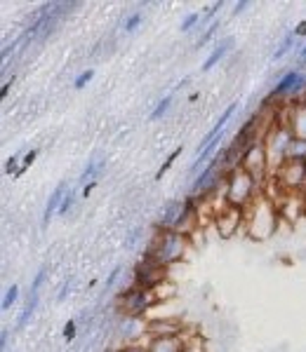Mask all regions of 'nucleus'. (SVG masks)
I'll use <instances>...</instances> for the list:
<instances>
[{"instance_id":"f257e3e1","label":"nucleus","mask_w":306,"mask_h":352,"mask_svg":"<svg viewBox=\"0 0 306 352\" xmlns=\"http://www.w3.org/2000/svg\"><path fill=\"white\" fill-rule=\"evenodd\" d=\"M243 212H245V223H243V228L247 230V235H250L252 240L264 242L276 232L278 214H280L278 204L271 200V197H266L264 192L254 197L250 207H245Z\"/></svg>"},{"instance_id":"f03ea898","label":"nucleus","mask_w":306,"mask_h":352,"mask_svg":"<svg viewBox=\"0 0 306 352\" xmlns=\"http://www.w3.org/2000/svg\"><path fill=\"white\" fill-rule=\"evenodd\" d=\"M259 190H262V186L257 184V179L252 174H247L243 167L231 169L224 179V202L231 204V207H250L254 197L262 195Z\"/></svg>"},{"instance_id":"7ed1b4c3","label":"nucleus","mask_w":306,"mask_h":352,"mask_svg":"<svg viewBox=\"0 0 306 352\" xmlns=\"http://www.w3.org/2000/svg\"><path fill=\"white\" fill-rule=\"evenodd\" d=\"M186 249H189V237L186 235H181L177 230H161L146 249V256L167 268L170 263H177V261L184 258Z\"/></svg>"},{"instance_id":"20e7f679","label":"nucleus","mask_w":306,"mask_h":352,"mask_svg":"<svg viewBox=\"0 0 306 352\" xmlns=\"http://www.w3.org/2000/svg\"><path fill=\"white\" fill-rule=\"evenodd\" d=\"M294 134L287 124V118L285 120H276L274 127L266 132L264 136V148H266V157H269V172L271 176L276 174V169L280 167L283 162L287 160V148H290Z\"/></svg>"},{"instance_id":"39448f33","label":"nucleus","mask_w":306,"mask_h":352,"mask_svg":"<svg viewBox=\"0 0 306 352\" xmlns=\"http://www.w3.org/2000/svg\"><path fill=\"white\" fill-rule=\"evenodd\" d=\"M271 184L280 195H290V192L306 190V162L299 160H285L271 176Z\"/></svg>"},{"instance_id":"423d86ee","label":"nucleus","mask_w":306,"mask_h":352,"mask_svg":"<svg viewBox=\"0 0 306 352\" xmlns=\"http://www.w3.org/2000/svg\"><path fill=\"white\" fill-rule=\"evenodd\" d=\"M241 167L245 169L247 174H252L257 179L259 186H264L266 181L271 179L269 172V157H266V148H264V141H254L250 148L245 151L241 160Z\"/></svg>"},{"instance_id":"0eeeda50","label":"nucleus","mask_w":306,"mask_h":352,"mask_svg":"<svg viewBox=\"0 0 306 352\" xmlns=\"http://www.w3.org/2000/svg\"><path fill=\"white\" fill-rule=\"evenodd\" d=\"M153 305H156V298H153L151 289L132 287V289H127L125 294H121V308L130 317L144 315V312L149 308H153Z\"/></svg>"},{"instance_id":"6e6552de","label":"nucleus","mask_w":306,"mask_h":352,"mask_svg":"<svg viewBox=\"0 0 306 352\" xmlns=\"http://www.w3.org/2000/svg\"><path fill=\"white\" fill-rule=\"evenodd\" d=\"M161 282H165V265L144 256V261L134 268V287L153 289L156 285H161Z\"/></svg>"},{"instance_id":"1a4fd4ad","label":"nucleus","mask_w":306,"mask_h":352,"mask_svg":"<svg viewBox=\"0 0 306 352\" xmlns=\"http://www.w3.org/2000/svg\"><path fill=\"white\" fill-rule=\"evenodd\" d=\"M214 223H217L219 235L231 237L243 223H245V212L238 209V207H231V204H226L224 209H219V212L214 214Z\"/></svg>"},{"instance_id":"9d476101","label":"nucleus","mask_w":306,"mask_h":352,"mask_svg":"<svg viewBox=\"0 0 306 352\" xmlns=\"http://www.w3.org/2000/svg\"><path fill=\"white\" fill-rule=\"evenodd\" d=\"M306 92V76L299 71H290L283 76V80L276 85V89L271 92L274 99H278V96H290V99H297L299 94Z\"/></svg>"},{"instance_id":"9b49d317","label":"nucleus","mask_w":306,"mask_h":352,"mask_svg":"<svg viewBox=\"0 0 306 352\" xmlns=\"http://www.w3.org/2000/svg\"><path fill=\"white\" fill-rule=\"evenodd\" d=\"M146 336L149 338H172L181 336V324L174 320H151L146 324Z\"/></svg>"},{"instance_id":"f8f14e48","label":"nucleus","mask_w":306,"mask_h":352,"mask_svg":"<svg viewBox=\"0 0 306 352\" xmlns=\"http://www.w3.org/2000/svg\"><path fill=\"white\" fill-rule=\"evenodd\" d=\"M238 111V104H229V109H226L222 116H219V120H217V124H214L212 129H210V134L205 136V139L201 141V146H198V153L201 151H205L207 146H212V144H217L219 139H222V132H224V127H226V122L231 120V116Z\"/></svg>"},{"instance_id":"ddd939ff","label":"nucleus","mask_w":306,"mask_h":352,"mask_svg":"<svg viewBox=\"0 0 306 352\" xmlns=\"http://www.w3.org/2000/svg\"><path fill=\"white\" fill-rule=\"evenodd\" d=\"M287 124H290L294 136L306 139V101H294L290 116H287Z\"/></svg>"},{"instance_id":"4468645a","label":"nucleus","mask_w":306,"mask_h":352,"mask_svg":"<svg viewBox=\"0 0 306 352\" xmlns=\"http://www.w3.org/2000/svg\"><path fill=\"white\" fill-rule=\"evenodd\" d=\"M64 192H69L66 190V184H59L52 190V195H50V200H48V207H45V214H43V228H48V223L52 221L54 212H59L61 202H64Z\"/></svg>"},{"instance_id":"2eb2a0df","label":"nucleus","mask_w":306,"mask_h":352,"mask_svg":"<svg viewBox=\"0 0 306 352\" xmlns=\"http://www.w3.org/2000/svg\"><path fill=\"white\" fill-rule=\"evenodd\" d=\"M146 348H149V352H181V350H184V338H181V336L151 338Z\"/></svg>"},{"instance_id":"dca6fc26","label":"nucleus","mask_w":306,"mask_h":352,"mask_svg":"<svg viewBox=\"0 0 306 352\" xmlns=\"http://www.w3.org/2000/svg\"><path fill=\"white\" fill-rule=\"evenodd\" d=\"M151 294H153V298H156V305L158 303H167L170 298L174 296V287H172V282H161V285H156L151 289Z\"/></svg>"},{"instance_id":"f3484780","label":"nucleus","mask_w":306,"mask_h":352,"mask_svg":"<svg viewBox=\"0 0 306 352\" xmlns=\"http://www.w3.org/2000/svg\"><path fill=\"white\" fill-rule=\"evenodd\" d=\"M287 160L306 162V139H299V136H294L290 148H287Z\"/></svg>"},{"instance_id":"a211bd4d","label":"nucleus","mask_w":306,"mask_h":352,"mask_svg":"<svg viewBox=\"0 0 306 352\" xmlns=\"http://www.w3.org/2000/svg\"><path fill=\"white\" fill-rule=\"evenodd\" d=\"M229 47H231V38H226V41H224V43H219L217 47H214V52L205 59V64H203V71H210V68L217 64V61H222V56H224L226 52H229Z\"/></svg>"},{"instance_id":"6ab92c4d","label":"nucleus","mask_w":306,"mask_h":352,"mask_svg":"<svg viewBox=\"0 0 306 352\" xmlns=\"http://www.w3.org/2000/svg\"><path fill=\"white\" fill-rule=\"evenodd\" d=\"M170 104H172V96H163V101L156 106V111L151 113V120H158V118H163V116H165L167 109H170Z\"/></svg>"},{"instance_id":"aec40b11","label":"nucleus","mask_w":306,"mask_h":352,"mask_svg":"<svg viewBox=\"0 0 306 352\" xmlns=\"http://www.w3.org/2000/svg\"><path fill=\"white\" fill-rule=\"evenodd\" d=\"M201 19H203V14H198V12H191V14H186V19L181 21V26H179V31H191L194 26L201 24Z\"/></svg>"},{"instance_id":"412c9836","label":"nucleus","mask_w":306,"mask_h":352,"mask_svg":"<svg viewBox=\"0 0 306 352\" xmlns=\"http://www.w3.org/2000/svg\"><path fill=\"white\" fill-rule=\"evenodd\" d=\"M17 296H19V287L12 285V287H10V292L5 294V298H3V310L12 308V305H14V300H17Z\"/></svg>"},{"instance_id":"4be33fe9","label":"nucleus","mask_w":306,"mask_h":352,"mask_svg":"<svg viewBox=\"0 0 306 352\" xmlns=\"http://www.w3.org/2000/svg\"><path fill=\"white\" fill-rule=\"evenodd\" d=\"M181 352H205V350H203V343L198 338H184V350Z\"/></svg>"},{"instance_id":"5701e85b","label":"nucleus","mask_w":306,"mask_h":352,"mask_svg":"<svg viewBox=\"0 0 306 352\" xmlns=\"http://www.w3.org/2000/svg\"><path fill=\"white\" fill-rule=\"evenodd\" d=\"M101 167H104V162H94V164H90V167L88 169H85V172H83V176H81V181H83V184H85V181H90V179H92V176L94 174H97V169H101ZM90 184H92V181H90Z\"/></svg>"},{"instance_id":"b1692460","label":"nucleus","mask_w":306,"mask_h":352,"mask_svg":"<svg viewBox=\"0 0 306 352\" xmlns=\"http://www.w3.org/2000/svg\"><path fill=\"white\" fill-rule=\"evenodd\" d=\"M36 155H38V151H28V153H26V155H24V160H21L19 174H17V176H21V174L26 172L28 167H31V164H33V160H36Z\"/></svg>"},{"instance_id":"393cba45","label":"nucleus","mask_w":306,"mask_h":352,"mask_svg":"<svg viewBox=\"0 0 306 352\" xmlns=\"http://www.w3.org/2000/svg\"><path fill=\"white\" fill-rule=\"evenodd\" d=\"M217 28H219V21H212L207 31L203 33V38H201V41H198V47H203V45H205V43H210V38H212L214 33H217Z\"/></svg>"},{"instance_id":"a878e982","label":"nucleus","mask_w":306,"mask_h":352,"mask_svg":"<svg viewBox=\"0 0 306 352\" xmlns=\"http://www.w3.org/2000/svg\"><path fill=\"white\" fill-rule=\"evenodd\" d=\"M92 76H94L92 68H90V71H85V73H81V76H78V80H76V89H83L85 85H88L90 80H92Z\"/></svg>"},{"instance_id":"bb28decb","label":"nucleus","mask_w":306,"mask_h":352,"mask_svg":"<svg viewBox=\"0 0 306 352\" xmlns=\"http://www.w3.org/2000/svg\"><path fill=\"white\" fill-rule=\"evenodd\" d=\"M139 24H141V14L134 12L132 16H127V21H125V26H123V28H125V31L130 33V31H134V28H137Z\"/></svg>"},{"instance_id":"cd10ccee","label":"nucleus","mask_w":306,"mask_h":352,"mask_svg":"<svg viewBox=\"0 0 306 352\" xmlns=\"http://www.w3.org/2000/svg\"><path fill=\"white\" fill-rule=\"evenodd\" d=\"M179 153H181L179 148H177V151H174V153H170V157H167V160H165V162H163L161 172H158V174H156V179H161V176H163V174H165V172H167V169H170V167H172L174 157H177V155H179Z\"/></svg>"},{"instance_id":"c85d7f7f","label":"nucleus","mask_w":306,"mask_h":352,"mask_svg":"<svg viewBox=\"0 0 306 352\" xmlns=\"http://www.w3.org/2000/svg\"><path fill=\"white\" fill-rule=\"evenodd\" d=\"M73 197H76V195H73V190L66 192L64 202H61V207H59V214H66V212H69V209L73 207Z\"/></svg>"},{"instance_id":"c756f323","label":"nucleus","mask_w":306,"mask_h":352,"mask_svg":"<svg viewBox=\"0 0 306 352\" xmlns=\"http://www.w3.org/2000/svg\"><path fill=\"white\" fill-rule=\"evenodd\" d=\"M290 45H292V36H287V38H285V43H283V45H280V47H278V50H276L274 59H280V56H283V54H285V52H287V50H290Z\"/></svg>"},{"instance_id":"7c9ffc66","label":"nucleus","mask_w":306,"mask_h":352,"mask_svg":"<svg viewBox=\"0 0 306 352\" xmlns=\"http://www.w3.org/2000/svg\"><path fill=\"white\" fill-rule=\"evenodd\" d=\"M118 352H149L146 345H137V343H127L125 348H121Z\"/></svg>"},{"instance_id":"2f4dec72","label":"nucleus","mask_w":306,"mask_h":352,"mask_svg":"<svg viewBox=\"0 0 306 352\" xmlns=\"http://www.w3.org/2000/svg\"><path fill=\"white\" fill-rule=\"evenodd\" d=\"M5 169H8V174H19V169H17V157H10L8 164H5Z\"/></svg>"},{"instance_id":"473e14b6","label":"nucleus","mask_w":306,"mask_h":352,"mask_svg":"<svg viewBox=\"0 0 306 352\" xmlns=\"http://www.w3.org/2000/svg\"><path fill=\"white\" fill-rule=\"evenodd\" d=\"M73 333H76V322H69L64 329V338L66 340H73Z\"/></svg>"},{"instance_id":"72a5a7b5","label":"nucleus","mask_w":306,"mask_h":352,"mask_svg":"<svg viewBox=\"0 0 306 352\" xmlns=\"http://www.w3.org/2000/svg\"><path fill=\"white\" fill-rule=\"evenodd\" d=\"M294 36H297V38H304L306 36V19L297 28H294Z\"/></svg>"},{"instance_id":"f704fd0d","label":"nucleus","mask_w":306,"mask_h":352,"mask_svg":"<svg viewBox=\"0 0 306 352\" xmlns=\"http://www.w3.org/2000/svg\"><path fill=\"white\" fill-rule=\"evenodd\" d=\"M69 282H66V285L64 287H61V292H59V296H57V298H59V300H64V296H66V294H69Z\"/></svg>"},{"instance_id":"c9c22d12","label":"nucleus","mask_w":306,"mask_h":352,"mask_svg":"<svg viewBox=\"0 0 306 352\" xmlns=\"http://www.w3.org/2000/svg\"><path fill=\"white\" fill-rule=\"evenodd\" d=\"M92 190H94V181H92V184H88V186H85L83 195H85V197H88V195H90V192H92Z\"/></svg>"},{"instance_id":"e433bc0d","label":"nucleus","mask_w":306,"mask_h":352,"mask_svg":"<svg viewBox=\"0 0 306 352\" xmlns=\"http://www.w3.org/2000/svg\"><path fill=\"white\" fill-rule=\"evenodd\" d=\"M247 5H250V3H241V5H238V8L234 10V14H241L243 10H247Z\"/></svg>"},{"instance_id":"4c0bfd02","label":"nucleus","mask_w":306,"mask_h":352,"mask_svg":"<svg viewBox=\"0 0 306 352\" xmlns=\"http://www.w3.org/2000/svg\"><path fill=\"white\" fill-rule=\"evenodd\" d=\"M5 345H8V331H3V340H0V348L5 350Z\"/></svg>"},{"instance_id":"58836bf2","label":"nucleus","mask_w":306,"mask_h":352,"mask_svg":"<svg viewBox=\"0 0 306 352\" xmlns=\"http://www.w3.org/2000/svg\"><path fill=\"white\" fill-rule=\"evenodd\" d=\"M299 59H302V61H304V64H306V45H304V50H302V54H299Z\"/></svg>"}]
</instances>
